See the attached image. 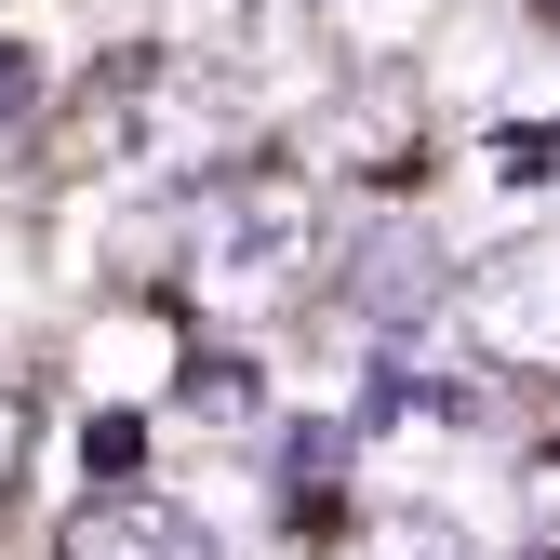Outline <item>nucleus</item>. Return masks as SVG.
<instances>
[{
    "mask_svg": "<svg viewBox=\"0 0 560 560\" xmlns=\"http://www.w3.org/2000/svg\"><path fill=\"white\" fill-rule=\"evenodd\" d=\"M307 254H320L307 174H200V200H187V294L200 307H280Z\"/></svg>",
    "mask_w": 560,
    "mask_h": 560,
    "instance_id": "obj_1",
    "label": "nucleus"
},
{
    "mask_svg": "<svg viewBox=\"0 0 560 560\" xmlns=\"http://www.w3.org/2000/svg\"><path fill=\"white\" fill-rule=\"evenodd\" d=\"M441 307L467 320V347H480L494 374L560 387V241H494V254H480Z\"/></svg>",
    "mask_w": 560,
    "mask_h": 560,
    "instance_id": "obj_2",
    "label": "nucleus"
},
{
    "mask_svg": "<svg viewBox=\"0 0 560 560\" xmlns=\"http://www.w3.org/2000/svg\"><path fill=\"white\" fill-rule=\"evenodd\" d=\"M334 294L361 307L374 334H413V320L454 294V280H441V241H428V228H413V214H387V228H361V241H347V280H334Z\"/></svg>",
    "mask_w": 560,
    "mask_h": 560,
    "instance_id": "obj_3",
    "label": "nucleus"
},
{
    "mask_svg": "<svg viewBox=\"0 0 560 560\" xmlns=\"http://www.w3.org/2000/svg\"><path fill=\"white\" fill-rule=\"evenodd\" d=\"M54 560H214V534H200L187 508H161V494H94L54 534Z\"/></svg>",
    "mask_w": 560,
    "mask_h": 560,
    "instance_id": "obj_4",
    "label": "nucleus"
},
{
    "mask_svg": "<svg viewBox=\"0 0 560 560\" xmlns=\"http://www.w3.org/2000/svg\"><path fill=\"white\" fill-rule=\"evenodd\" d=\"M320 560H467V534L441 508H361V521H334Z\"/></svg>",
    "mask_w": 560,
    "mask_h": 560,
    "instance_id": "obj_5",
    "label": "nucleus"
},
{
    "mask_svg": "<svg viewBox=\"0 0 560 560\" xmlns=\"http://www.w3.org/2000/svg\"><path fill=\"white\" fill-rule=\"evenodd\" d=\"M347 494V428H280V508H334Z\"/></svg>",
    "mask_w": 560,
    "mask_h": 560,
    "instance_id": "obj_6",
    "label": "nucleus"
},
{
    "mask_svg": "<svg viewBox=\"0 0 560 560\" xmlns=\"http://www.w3.org/2000/svg\"><path fill=\"white\" fill-rule=\"evenodd\" d=\"M480 174H494V187H547L560 174V133L547 120H494V133H480Z\"/></svg>",
    "mask_w": 560,
    "mask_h": 560,
    "instance_id": "obj_7",
    "label": "nucleus"
},
{
    "mask_svg": "<svg viewBox=\"0 0 560 560\" xmlns=\"http://www.w3.org/2000/svg\"><path fill=\"white\" fill-rule=\"evenodd\" d=\"M187 413H200V428H241V413H254V361H187V387H174Z\"/></svg>",
    "mask_w": 560,
    "mask_h": 560,
    "instance_id": "obj_8",
    "label": "nucleus"
},
{
    "mask_svg": "<svg viewBox=\"0 0 560 560\" xmlns=\"http://www.w3.org/2000/svg\"><path fill=\"white\" fill-rule=\"evenodd\" d=\"M133 454H148V428H133V413H94V428H81V467H107V480H120Z\"/></svg>",
    "mask_w": 560,
    "mask_h": 560,
    "instance_id": "obj_9",
    "label": "nucleus"
},
{
    "mask_svg": "<svg viewBox=\"0 0 560 560\" xmlns=\"http://www.w3.org/2000/svg\"><path fill=\"white\" fill-rule=\"evenodd\" d=\"M27 107H40V67H27V40H0V133H14Z\"/></svg>",
    "mask_w": 560,
    "mask_h": 560,
    "instance_id": "obj_10",
    "label": "nucleus"
},
{
    "mask_svg": "<svg viewBox=\"0 0 560 560\" xmlns=\"http://www.w3.org/2000/svg\"><path fill=\"white\" fill-rule=\"evenodd\" d=\"M14 467H27V400L0 387V494H14Z\"/></svg>",
    "mask_w": 560,
    "mask_h": 560,
    "instance_id": "obj_11",
    "label": "nucleus"
},
{
    "mask_svg": "<svg viewBox=\"0 0 560 560\" xmlns=\"http://www.w3.org/2000/svg\"><path fill=\"white\" fill-rule=\"evenodd\" d=\"M320 14H361V0H320Z\"/></svg>",
    "mask_w": 560,
    "mask_h": 560,
    "instance_id": "obj_12",
    "label": "nucleus"
}]
</instances>
